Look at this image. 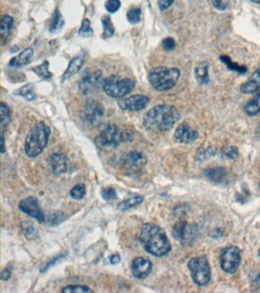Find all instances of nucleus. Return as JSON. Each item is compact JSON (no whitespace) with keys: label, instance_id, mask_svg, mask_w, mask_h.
Masks as SVG:
<instances>
[{"label":"nucleus","instance_id":"1","mask_svg":"<svg viewBox=\"0 0 260 293\" xmlns=\"http://www.w3.org/2000/svg\"><path fill=\"white\" fill-rule=\"evenodd\" d=\"M140 241L144 250L155 257H163L171 251L170 242L165 231L152 223H147L142 227Z\"/></svg>","mask_w":260,"mask_h":293},{"label":"nucleus","instance_id":"2","mask_svg":"<svg viewBox=\"0 0 260 293\" xmlns=\"http://www.w3.org/2000/svg\"><path fill=\"white\" fill-rule=\"evenodd\" d=\"M180 119L177 108L171 105H159L150 109L144 116L146 129L152 131H166L170 130Z\"/></svg>","mask_w":260,"mask_h":293},{"label":"nucleus","instance_id":"3","mask_svg":"<svg viewBox=\"0 0 260 293\" xmlns=\"http://www.w3.org/2000/svg\"><path fill=\"white\" fill-rule=\"evenodd\" d=\"M51 128L44 122L36 124L28 133L25 152L29 158H34L42 153L49 140Z\"/></svg>","mask_w":260,"mask_h":293},{"label":"nucleus","instance_id":"4","mask_svg":"<svg viewBox=\"0 0 260 293\" xmlns=\"http://www.w3.org/2000/svg\"><path fill=\"white\" fill-rule=\"evenodd\" d=\"M180 77V69L177 68H167L165 66H156L149 72V81L155 90L158 91H168L174 88Z\"/></svg>","mask_w":260,"mask_h":293},{"label":"nucleus","instance_id":"5","mask_svg":"<svg viewBox=\"0 0 260 293\" xmlns=\"http://www.w3.org/2000/svg\"><path fill=\"white\" fill-rule=\"evenodd\" d=\"M103 88L108 96L119 99L125 97L135 88V82L131 78L112 75L104 80Z\"/></svg>","mask_w":260,"mask_h":293},{"label":"nucleus","instance_id":"6","mask_svg":"<svg viewBox=\"0 0 260 293\" xmlns=\"http://www.w3.org/2000/svg\"><path fill=\"white\" fill-rule=\"evenodd\" d=\"M188 267L197 285H205L211 280V267L205 256L191 259L188 263Z\"/></svg>","mask_w":260,"mask_h":293},{"label":"nucleus","instance_id":"7","mask_svg":"<svg viewBox=\"0 0 260 293\" xmlns=\"http://www.w3.org/2000/svg\"><path fill=\"white\" fill-rule=\"evenodd\" d=\"M123 140V134L115 125H109L101 131L96 138L99 149L112 151L118 148Z\"/></svg>","mask_w":260,"mask_h":293},{"label":"nucleus","instance_id":"8","mask_svg":"<svg viewBox=\"0 0 260 293\" xmlns=\"http://www.w3.org/2000/svg\"><path fill=\"white\" fill-rule=\"evenodd\" d=\"M104 106L101 103L96 100L86 102L82 112V121L84 125L89 127L99 126L104 120Z\"/></svg>","mask_w":260,"mask_h":293},{"label":"nucleus","instance_id":"9","mask_svg":"<svg viewBox=\"0 0 260 293\" xmlns=\"http://www.w3.org/2000/svg\"><path fill=\"white\" fill-rule=\"evenodd\" d=\"M240 251L235 246L229 247L223 251L220 259L221 267L227 273H234L240 266Z\"/></svg>","mask_w":260,"mask_h":293},{"label":"nucleus","instance_id":"10","mask_svg":"<svg viewBox=\"0 0 260 293\" xmlns=\"http://www.w3.org/2000/svg\"><path fill=\"white\" fill-rule=\"evenodd\" d=\"M103 82L101 70L86 72L79 81V88L82 94L91 95L100 90L101 86L103 87Z\"/></svg>","mask_w":260,"mask_h":293},{"label":"nucleus","instance_id":"11","mask_svg":"<svg viewBox=\"0 0 260 293\" xmlns=\"http://www.w3.org/2000/svg\"><path fill=\"white\" fill-rule=\"evenodd\" d=\"M147 162L145 155L137 151L124 154L120 160L122 167L129 172H135L142 170L145 167Z\"/></svg>","mask_w":260,"mask_h":293},{"label":"nucleus","instance_id":"12","mask_svg":"<svg viewBox=\"0 0 260 293\" xmlns=\"http://www.w3.org/2000/svg\"><path fill=\"white\" fill-rule=\"evenodd\" d=\"M19 207L21 211L26 213L30 217L36 219L37 221L39 222L40 223L45 222V214L41 209L39 202L36 198L32 197V196L26 198L19 203Z\"/></svg>","mask_w":260,"mask_h":293},{"label":"nucleus","instance_id":"13","mask_svg":"<svg viewBox=\"0 0 260 293\" xmlns=\"http://www.w3.org/2000/svg\"><path fill=\"white\" fill-rule=\"evenodd\" d=\"M149 103L150 99L147 96L137 94L122 99L118 101V104L122 110L137 112L144 109Z\"/></svg>","mask_w":260,"mask_h":293},{"label":"nucleus","instance_id":"14","mask_svg":"<svg viewBox=\"0 0 260 293\" xmlns=\"http://www.w3.org/2000/svg\"><path fill=\"white\" fill-rule=\"evenodd\" d=\"M199 134L186 122L180 124L174 133L175 140L179 143H191L199 138Z\"/></svg>","mask_w":260,"mask_h":293},{"label":"nucleus","instance_id":"15","mask_svg":"<svg viewBox=\"0 0 260 293\" xmlns=\"http://www.w3.org/2000/svg\"><path fill=\"white\" fill-rule=\"evenodd\" d=\"M48 164L56 175L66 174L70 167V163L67 157L62 153H54L48 158Z\"/></svg>","mask_w":260,"mask_h":293},{"label":"nucleus","instance_id":"16","mask_svg":"<svg viewBox=\"0 0 260 293\" xmlns=\"http://www.w3.org/2000/svg\"><path fill=\"white\" fill-rule=\"evenodd\" d=\"M152 263L143 257H137L133 260L131 271L137 279H145L152 271Z\"/></svg>","mask_w":260,"mask_h":293},{"label":"nucleus","instance_id":"17","mask_svg":"<svg viewBox=\"0 0 260 293\" xmlns=\"http://www.w3.org/2000/svg\"><path fill=\"white\" fill-rule=\"evenodd\" d=\"M193 229L191 226H189L188 223L185 222H179L172 229V235L176 240L186 244L190 239V236H192L193 234Z\"/></svg>","mask_w":260,"mask_h":293},{"label":"nucleus","instance_id":"18","mask_svg":"<svg viewBox=\"0 0 260 293\" xmlns=\"http://www.w3.org/2000/svg\"><path fill=\"white\" fill-rule=\"evenodd\" d=\"M260 88V66L252 72L247 81L240 86V91L244 94L255 93Z\"/></svg>","mask_w":260,"mask_h":293},{"label":"nucleus","instance_id":"19","mask_svg":"<svg viewBox=\"0 0 260 293\" xmlns=\"http://www.w3.org/2000/svg\"><path fill=\"white\" fill-rule=\"evenodd\" d=\"M34 51L32 48H26L21 52L19 55L13 57L10 62V66L12 67L19 68L26 66L30 63L31 59L33 57Z\"/></svg>","mask_w":260,"mask_h":293},{"label":"nucleus","instance_id":"20","mask_svg":"<svg viewBox=\"0 0 260 293\" xmlns=\"http://www.w3.org/2000/svg\"><path fill=\"white\" fill-rule=\"evenodd\" d=\"M208 69H209V66L206 62H201L195 68V77L199 85L207 86L209 84Z\"/></svg>","mask_w":260,"mask_h":293},{"label":"nucleus","instance_id":"21","mask_svg":"<svg viewBox=\"0 0 260 293\" xmlns=\"http://www.w3.org/2000/svg\"><path fill=\"white\" fill-rule=\"evenodd\" d=\"M207 177L215 183H222L227 179V170L223 167L208 169L205 171Z\"/></svg>","mask_w":260,"mask_h":293},{"label":"nucleus","instance_id":"22","mask_svg":"<svg viewBox=\"0 0 260 293\" xmlns=\"http://www.w3.org/2000/svg\"><path fill=\"white\" fill-rule=\"evenodd\" d=\"M83 63L84 60L82 57H74L73 60H71L67 69H66V70L63 74V78H62L63 81H66V80L70 78L71 77H73V75H76L80 70Z\"/></svg>","mask_w":260,"mask_h":293},{"label":"nucleus","instance_id":"23","mask_svg":"<svg viewBox=\"0 0 260 293\" xmlns=\"http://www.w3.org/2000/svg\"><path fill=\"white\" fill-rule=\"evenodd\" d=\"M244 112L249 116H254L260 112V92L257 93L252 100H249L245 105Z\"/></svg>","mask_w":260,"mask_h":293},{"label":"nucleus","instance_id":"24","mask_svg":"<svg viewBox=\"0 0 260 293\" xmlns=\"http://www.w3.org/2000/svg\"><path fill=\"white\" fill-rule=\"evenodd\" d=\"M220 60L222 63L227 66L230 70L234 71V72H238L240 75H244L247 72V67L246 66H241L239 65L237 63H235L230 59V57L227 55H222L220 57Z\"/></svg>","mask_w":260,"mask_h":293},{"label":"nucleus","instance_id":"25","mask_svg":"<svg viewBox=\"0 0 260 293\" xmlns=\"http://www.w3.org/2000/svg\"><path fill=\"white\" fill-rule=\"evenodd\" d=\"M21 230L28 240H35L38 237V229L31 222H24L21 225Z\"/></svg>","mask_w":260,"mask_h":293},{"label":"nucleus","instance_id":"26","mask_svg":"<svg viewBox=\"0 0 260 293\" xmlns=\"http://www.w3.org/2000/svg\"><path fill=\"white\" fill-rule=\"evenodd\" d=\"M63 26H64V20H63V16L58 10H56L51 20L50 32L53 34L58 33L63 29Z\"/></svg>","mask_w":260,"mask_h":293},{"label":"nucleus","instance_id":"27","mask_svg":"<svg viewBox=\"0 0 260 293\" xmlns=\"http://www.w3.org/2000/svg\"><path fill=\"white\" fill-rule=\"evenodd\" d=\"M14 20L11 16L5 15L2 18L1 21V35H2L3 40L7 39L11 33L12 29L13 27Z\"/></svg>","mask_w":260,"mask_h":293},{"label":"nucleus","instance_id":"28","mask_svg":"<svg viewBox=\"0 0 260 293\" xmlns=\"http://www.w3.org/2000/svg\"><path fill=\"white\" fill-rule=\"evenodd\" d=\"M144 197L141 195H137L134 197L130 198L129 199H127V200L121 202L118 205V209L121 210V211H126V210L140 205V203L144 202Z\"/></svg>","mask_w":260,"mask_h":293},{"label":"nucleus","instance_id":"29","mask_svg":"<svg viewBox=\"0 0 260 293\" xmlns=\"http://www.w3.org/2000/svg\"><path fill=\"white\" fill-rule=\"evenodd\" d=\"M48 67H49V63L47 61H44L41 64L32 68V71H33L35 75H38L42 79L49 80L52 78V74L50 72Z\"/></svg>","mask_w":260,"mask_h":293},{"label":"nucleus","instance_id":"30","mask_svg":"<svg viewBox=\"0 0 260 293\" xmlns=\"http://www.w3.org/2000/svg\"><path fill=\"white\" fill-rule=\"evenodd\" d=\"M102 22H103V38L104 39H107L113 36L115 34V27L111 18L109 16H105L102 19Z\"/></svg>","mask_w":260,"mask_h":293},{"label":"nucleus","instance_id":"31","mask_svg":"<svg viewBox=\"0 0 260 293\" xmlns=\"http://www.w3.org/2000/svg\"><path fill=\"white\" fill-rule=\"evenodd\" d=\"M11 122V112L8 105L5 103L1 104V128L2 132H4V130L8 127Z\"/></svg>","mask_w":260,"mask_h":293},{"label":"nucleus","instance_id":"32","mask_svg":"<svg viewBox=\"0 0 260 293\" xmlns=\"http://www.w3.org/2000/svg\"><path fill=\"white\" fill-rule=\"evenodd\" d=\"M15 94L17 95V96H22L28 101H33L35 97H36V95L34 92L33 87L30 84L24 86L23 87L15 92Z\"/></svg>","mask_w":260,"mask_h":293},{"label":"nucleus","instance_id":"33","mask_svg":"<svg viewBox=\"0 0 260 293\" xmlns=\"http://www.w3.org/2000/svg\"><path fill=\"white\" fill-rule=\"evenodd\" d=\"M61 292L64 293H90L94 292L92 288L85 285H67L61 290Z\"/></svg>","mask_w":260,"mask_h":293},{"label":"nucleus","instance_id":"34","mask_svg":"<svg viewBox=\"0 0 260 293\" xmlns=\"http://www.w3.org/2000/svg\"><path fill=\"white\" fill-rule=\"evenodd\" d=\"M142 11L139 7H133L127 13V19L132 25L139 23L141 20Z\"/></svg>","mask_w":260,"mask_h":293},{"label":"nucleus","instance_id":"35","mask_svg":"<svg viewBox=\"0 0 260 293\" xmlns=\"http://www.w3.org/2000/svg\"><path fill=\"white\" fill-rule=\"evenodd\" d=\"M85 186L83 184H77L73 186L71 189L69 194H70L71 197L76 200H81L85 197Z\"/></svg>","mask_w":260,"mask_h":293},{"label":"nucleus","instance_id":"36","mask_svg":"<svg viewBox=\"0 0 260 293\" xmlns=\"http://www.w3.org/2000/svg\"><path fill=\"white\" fill-rule=\"evenodd\" d=\"M78 34L82 38H90L93 35V29L91 27V22L89 19H85L82 21Z\"/></svg>","mask_w":260,"mask_h":293},{"label":"nucleus","instance_id":"37","mask_svg":"<svg viewBox=\"0 0 260 293\" xmlns=\"http://www.w3.org/2000/svg\"><path fill=\"white\" fill-rule=\"evenodd\" d=\"M64 214L61 211L51 213L47 217V223L51 226H57L64 221Z\"/></svg>","mask_w":260,"mask_h":293},{"label":"nucleus","instance_id":"38","mask_svg":"<svg viewBox=\"0 0 260 293\" xmlns=\"http://www.w3.org/2000/svg\"><path fill=\"white\" fill-rule=\"evenodd\" d=\"M221 157L225 159H235L239 155L238 149L234 146H224L221 151Z\"/></svg>","mask_w":260,"mask_h":293},{"label":"nucleus","instance_id":"39","mask_svg":"<svg viewBox=\"0 0 260 293\" xmlns=\"http://www.w3.org/2000/svg\"><path fill=\"white\" fill-rule=\"evenodd\" d=\"M216 149L214 146H208L207 149H201L198 152V160L199 161H205L208 160V158H211L216 154Z\"/></svg>","mask_w":260,"mask_h":293},{"label":"nucleus","instance_id":"40","mask_svg":"<svg viewBox=\"0 0 260 293\" xmlns=\"http://www.w3.org/2000/svg\"><path fill=\"white\" fill-rule=\"evenodd\" d=\"M105 7L109 13H115L120 9L121 2L119 0H108Z\"/></svg>","mask_w":260,"mask_h":293},{"label":"nucleus","instance_id":"41","mask_svg":"<svg viewBox=\"0 0 260 293\" xmlns=\"http://www.w3.org/2000/svg\"><path fill=\"white\" fill-rule=\"evenodd\" d=\"M102 197L106 201L115 200L117 198V193L113 188H106L102 190Z\"/></svg>","mask_w":260,"mask_h":293},{"label":"nucleus","instance_id":"42","mask_svg":"<svg viewBox=\"0 0 260 293\" xmlns=\"http://www.w3.org/2000/svg\"><path fill=\"white\" fill-rule=\"evenodd\" d=\"M213 6L220 11H224L228 8L230 0H211Z\"/></svg>","mask_w":260,"mask_h":293},{"label":"nucleus","instance_id":"43","mask_svg":"<svg viewBox=\"0 0 260 293\" xmlns=\"http://www.w3.org/2000/svg\"><path fill=\"white\" fill-rule=\"evenodd\" d=\"M162 47L166 51H172L176 48V41L174 38H166L162 41Z\"/></svg>","mask_w":260,"mask_h":293},{"label":"nucleus","instance_id":"44","mask_svg":"<svg viewBox=\"0 0 260 293\" xmlns=\"http://www.w3.org/2000/svg\"><path fill=\"white\" fill-rule=\"evenodd\" d=\"M174 0H158V7L160 11L167 10L174 4Z\"/></svg>","mask_w":260,"mask_h":293},{"label":"nucleus","instance_id":"45","mask_svg":"<svg viewBox=\"0 0 260 293\" xmlns=\"http://www.w3.org/2000/svg\"><path fill=\"white\" fill-rule=\"evenodd\" d=\"M64 256H58V257L53 259L51 261L48 262V263L45 265V266H44L42 270H41V272H45L47 271V270H49V268H51V266H54V265L56 264V263H58L59 261L62 260V258H64Z\"/></svg>","mask_w":260,"mask_h":293},{"label":"nucleus","instance_id":"46","mask_svg":"<svg viewBox=\"0 0 260 293\" xmlns=\"http://www.w3.org/2000/svg\"><path fill=\"white\" fill-rule=\"evenodd\" d=\"M12 270L10 268H6L5 270L2 272V280L7 281L11 277Z\"/></svg>","mask_w":260,"mask_h":293},{"label":"nucleus","instance_id":"47","mask_svg":"<svg viewBox=\"0 0 260 293\" xmlns=\"http://www.w3.org/2000/svg\"><path fill=\"white\" fill-rule=\"evenodd\" d=\"M109 260H110L112 265L118 264L121 262V257L118 254H113V255L111 256Z\"/></svg>","mask_w":260,"mask_h":293},{"label":"nucleus","instance_id":"48","mask_svg":"<svg viewBox=\"0 0 260 293\" xmlns=\"http://www.w3.org/2000/svg\"><path fill=\"white\" fill-rule=\"evenodd\" d=\"M1 142H2V146H1V152H2V154H4L6 152L5 137H4V132H2V139H1Z\"/></svg>","mask_w":260,"mask_h":293},{"label":"nucleus","instance_id":"49","mask_svg":"<svg viewBox=\"0 0 260 293\" xmlns=\"http://www.w3.org/2000/svg\"><path fill=\"white\" fill-rule=\"evenodd\" d=\"M254 287H255V288H257V289L260 290V274L257 276L255 282H254Z\"/></svg>","mask_w":260,"mask_h":293},{"label":"nucleus","instance_id":"50","mask_svg":"<svg viewBox=\"0 0 260 293\" xmlns=\"http://www.w3.org/2000/svg\"><path fill=\"white\" fill-rule=\"evenodd\" d=\"M250 1L255 3V4H260V0H250Z\"/></svg>","mask_w":260,"mask_h":293},{"label":"nucleus","instance_id":"51","mask_svg":"<svg viewBox=\"0 0 260 293\" xmlns=\"http://www.w3.org/2000/svg\"><path fill=\"white\" fill-rule=\"evenodd\" d=\"M258 254H259V256H260V251H259V252H258Z\"/></svg>","mask_w":260,"mask_h":293}]
</instances>
